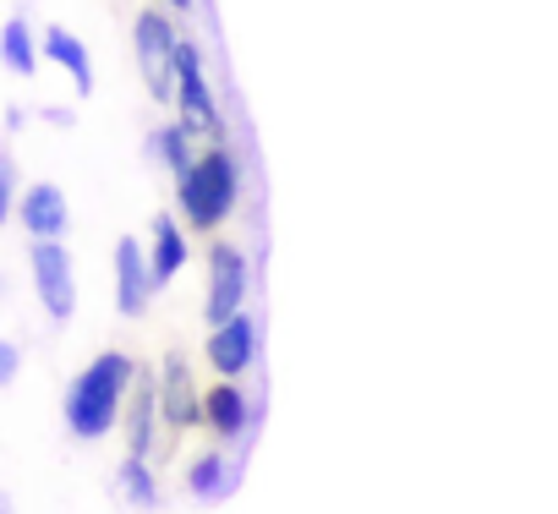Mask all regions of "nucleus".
Wrapping results in <instances>:
<instances>
[{"label":"nucleus","instance_id":"obj_6","mask_svg":"<svg viewBox=\"0 0 558 514\" xmlns=\"http://www.w3.org/2000/svg\"><path fill=\"white\" fill-rule=\"evenodd\" d=\"M159 411H165V427L181 438L192 427H208V389H197L192 367L170 351L159 362Z\"/></svg>","mask_w":558,"mask_h":514},{"label":"nucleus","instance_id":"obj_17","mask_svg":"<svg viewBox=\"0 0 558 514\" xmlns=\"http://www.w3.org/2000/svg\"><path fill=\"white\" fill-rule=\"evenodd\" d=\"M121 492H126L137 509H154V503H159V487H154L148 460H121Z\"/></svg>","mask_w":558,"mask_h":514},{"label":"nucleus","instance_id":"obj_16","mask_svg":"<svg viewBox=\"0 0 558 514\" xmlns=\"http://www.w3.org/2000/svg\"><path fill=\"white\" fill-rule=\"evenodd\" d=\"M192 148H197V137H192V132H186V126H181V121H175V126H165V132H159V159H165V164H170V170H175V181H181V175H192V170H197V159H203V154H192Z\"/></svg>","mask_w":558,"mask_h":514},{"label":"nucleus","instance_id":"obj_11","mask_svg":"<svg viewBox=\"0 0 558 514\" xmlns=\"http://www.w3.org/2000/svg\"><path fill=\"white\" fill-rule=\"evenodd\" d=\"M17 219L28 224L34 241H61V230H66V197H61V186H50V181L28 186L23 203H17Z\"/></svg>","mask_w":558,"mask_h":514},{"label":"nucleus","instance_id":"obj_10","mask_svg":"<svg viewBox=\"0 0 558 514\" xmlns=\"http://www.w3.org/2000/svg\"><path fill=\"white\" fill-rule=\"evenodd\" d=\"M159 421H165V411H159V378H137L132 411H126V460H148L154 454Z\"/></svg>","mask_w":558,"mask_h":514},{"label":"nucleus","instance_id":"obj_2","mask_svg":"<svg viewBox=\"0 0 558 514\" xmlns=\"http://www.w3.org/2000/svg\"><path fill=\"white\" fill-rule=\"evenodd\" d=\"M175 186H181L175 197H181L186 224H192V230H219V224L230 219V208H235L241 175H235V159H230L225 148H214V154H203L197 170L181 175Z\"/></svg>","mask_w":558,"mask_h":514},{"label":"nucleus","instance_id":"obj_3","mask_svg":"<svg viewBox=\"0 0 558 514\" xmlns=\"http://www.w3.org/2000/svg\"><path fill=\"white\" fill-rule=\"evenodd\" d=\"M175 77H181V88H175V110H181V126L203 143V154H214V148H225V121H219V105H214V88H208V77H203V61H197V50L181 39V56H175Z\"/></svg>","mask_w":558,"mask_h":514},{"label":"nucleus","instance_id":"obj_4","mask_svg":"<svg viewBox=\"0 0 558 514\" xmlns=\"http://www.w3.org/2000/svg\"><path fill=\"white\" fill-rule=\"evenodd\" d=\"M132 39H137V72H143L148 94H154L159 105H170L175 88H181V77H175L181 39H175L170 17H165V12H137V34H132Z\"/></svg>","mask_w":558,"mask_h":514},{"label":"nucleus","instance_id":"obj_9","mask_svg":"<svg viewBox=\"0 0 558 514\" xmlns=\"http://www.w3.org/2000/svg\"><path fill=\"white\" fill-rule=\"evenodd\" d=\"M252 351H257V318H246V313L208 334V367L219 378H241L252 367Z\"/></svg>","mask_w":558,"mask_h":514},{"label":"nucleus","instance_id":"obj_15","mask_svg":"<svg viewBox=\"0 0 558 514\" xmlns=\"http://www.w3.org/2000/svg\"><path fill=\"white\" fill-rule=\"evenodd\" d=\"M186 487L197 492V498H225L230 492V460L219 454V449H208V454H197L192 465H186Z\"/></svg>","mask_w":558,"mask_h":514},{"label":"nucleus","instance_id":"obj_8","mask_svg":"<svg viewBox=\"0 0 558 514\" xmlns=\"http://www.w3.org/2000/svg\"><path fill=\"white\" fill-rule=\"evenodd\" d=\"M154 291H159V285H154V269H148L143 246H137L132 235H121V241H116V307H121V318H137Z\"/></svg>","mask_w":558,"mask_h":514},{"label":"nucleus","instance_id":"obj_7","mask_svg":"<svg viewBox=\"0 0 558 514\" xmlns=\"http://www.w3.org/2000/svg\"><path fill=\"white\" fill-rule=\"evenodd\" d=\"M34 285L56 323H66L77 313V280H72V257L61 241H34Z\"/></svg>","mask_w":558,"mask_h":514},{"label":"nucleus","instance_id":"obj_18","mask_svg":"<svg viewBox=\"0 0 558 514\" xmlns=\"http://www.w3.org/2000/svg\"><path fill=\"white\" fill-rule=\"evenodd\" d=\"M7 66H12L17 77L34 72V39H28V23H23V17L7 23Z\"/></svg>","mask_w":558,"mask_h":514},{"label":"nucleus","instance_id":"obj_1","mask_svg":"<svg viewBox=\"0 0 558 514\" xmlns=\"http://www.w3.org/2000/svg\"><path fill=\"white\" fill-rule=\"evenodd\" d=\"M126 389H137V362L121 351H105L99 362H88V372H77V383L66 389V427L77 438H105L126 411Z\"/></svg>","mask_w":558,"mask_h":514},{"label":"nucleus","instance_id":"obj_12","mask_svg":"<svg viewBox=\"0 0 558 514\" xmlns=\"http://www.w3.org/2000/svg\"><path fill=\"white\" fill-rule=\"evenodd\" d=\"M208 427H214V438H219V443H235V438L252 427L246 394H241L230 378H219V383L208 389Z\"/></svg>","mask_w":558,"mask_h":514},{"label":"nucleus","instance_id":"obj_14","mask_svg":"<svg viewBox=\"0 0 558 514\" xmlns=\"http://www.w3.org/2000/svg\"><path fill=\"white\" fill-rule=\"evenodd\" d=\"M45 56H56L66 72H72V83H77V94H94V66H88V50L66 34V28H50L45 34Z\"/></svg>","mask_w":558,"mask_h":514},{"label":"nucleus","instance_id":"obj_20","mask_svg":"<svg viewBox=\"0 0 558 514\" xmlns=\"http://www.w3.org/2000/svg\"><path fill=\"white\" fill-rule=\"evenodd\" d=\"M17 378V345H0V383Z\"/></svg>","mask_w":558,"mask_h":514},{"label":"nucleus","instance_id":"obj_21","mask_svg":"<svg viewBox=\"0 0 558 514\" xmlns=\"http://www.w3.org/2000/svg\"><path fill=\"white\" fill-rule=\"evenodd\" d=\"M165 7H175V12H186V7H192V0H165Z\"/></svg>","mask_w":558,"mask_h":514},{"label":"nucleus","instance_id":"obj_19","mask_svg":"<svg viewBox=\"0 0 558 514\" xmlns=\"http://www.w3.org/2000/svg\"><path fill=\"white\" fill-rule=\"evenodd\" d=\"M12 192H17V164H12V159H0V213H7Z\"/></svg>","mask_w":558,"mask_h":514},{"label":"nucleus","instance_id":"obj_13","mask_svg":"<svg viewBox=\"0 0 558 514\" xmlns=\"http://www.w3.org/2000/svg\"><path fill=\"white\" fill-rule=\"evenodd\" d=\"M181 264H186V235H181V224L165 213V219H154V252H148L154 285H170V280L181 274Z\"/></svg>","mask_w":558,"mask_h":514},{"label":"nucleus","instance_id":"obj_5","mask_svg":"<svg viewBox=\"0 0 558 514\" xmlns=\"http://www.w3.org/2000/svg\"><path fill=\"white\" fill-rule=\"evenodd\" d=\"M246 285H252V269H246L241 246H230V241H214V252H208V307H203L208 329H225L230 318H241Z\"/></svg>","mask_w":558,"mask_h":514}]
</instances>
